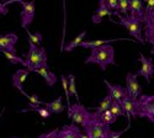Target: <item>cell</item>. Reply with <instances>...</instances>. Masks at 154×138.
<instances>
[{
	"instance_id": "cell-32",
	"label": "cell",
	"mask_w": 154,
	"mask_h": 138,
	"mask_svg": "<svg viewBox=\"0 0 154 138\" xmlns=\"http://www.w3.org/2000/svg\"><path fill=\"white\" fill-rule=\"evenodd\" d=\"M26 111H36L38 112L43 118H48L51 116V112L46 109V107H40V106H37V107H33V109H29V110H22V112H26Z\"/></svg>"
},
{
	"instance_id": "cell-14",
	"label": "cell",
	"mask_w": 154,
	"mask_h": 138,
	"mask_svg": "<svg viewBox=\"0 0 154 138\" xmlns=\"http://www.w3.org/2000/svg\"><path fill=\"white\" fill-rule=\"evenodd\" d=\"M83 131L79 128L78 124H67L63 128L58 130L57 132V138H80Z\"/></svg>"
},
{
	"instance_id": "cell-27",
	"label": "cell",
	"mask_w": 154,
	"mask_h": 138,
	"mask_svg": "<svg viewBox=\"0 0 154 138\" xmlns=\"http://www.w3.org/2000/svg\"><path fill=\"white\" fill-rule=\"evenodd\" d=\"M26 32H27V40H29V42L40 47L41 43H42V35L38 32V31L35 32V33H31L29 29H26Z\"/></svg>"
},
{
	"instance_id": "cell-23",
	"label": "cell",
	"mask_w": 154,
	"mask_h": 138,
	"mask_svg": "<svg viewBox=\"0 0 154 138\" xmlns=\"http://www.w3.org/2000/svg\"><path fill=\"white\" fill-rule=\"evenodd\" d=\"M115 41H119V40H94V41H83L80 43V47L83 48H94V47H97V46H101V44H106V43H111V42H115Z\"/></svg>"
},
{
	"instance_id": "cell-21",
	"label": "cell",
	"mask_w": 154,
	"mask_h": 138,
	"mask_svg": "<svg viewBox=\"0 0 154 138\" xmlns=\"http://www.w3.org/2000/svg\"><path fill=\"white\" fill-rule=\"evenodd\" d=\"M0 52H2L6 59L10 62V64H21V66H26V62H25V59H22L21 57H19L16 53H11L9 51H6V49H2L0 48Z\"/></svg>"
},
{
	"instance_id": "cell-22",
	"label": "cell",
	"mask_w": 154,
	"mask_h": 138,
	"mask_svg": "<svg viewBox=\"0 0 154 138\" xmlns=\"http://www.w3.org/2000/svg\"><path fill=\"white\" fill-rule=\"evenodd\" d=\"M112 100H113V99L111 97V95L107 94V95L105 96V99H102V100H101V103L99 104V106H96V107H91V109L94 110V112H96V114L99 115V114H101V112H104V111H106V110L110 109Z\"/></svg>"
},
{
	"instance_id": "cell-35",
	"label": "cell",
	"mask_w": 154,
	"mask_h": 138,
	"mask_svg": "<svg viewBox=\"0 0 154 138\" xmlns=\"http://www.w3.org/2000/svg\"><path fill=\"white\" fill-rule=\"evenodd\" d=\"M106 3V5L111 9V10H115L117 11V0H104Z\"/></svg>"
},
{
	"instance_id": "cell-17",
	"label": "cell",
	"mask_w": 154,
	"mask_h": 138,
	"mask_svg": "<svg viewBox=\"0 0 154 138\" xmlns=\"http://www.w3.org/2000/svg\"><path fill=\"white\" fill-rule=\"evenodd\" d=\"M105 85L107 86V90H109V94L111 95V97L113 100H117V101H121L122 99L127 97V91H126V87L121 86V85H113V84H110L106 79L104 80Z\"/></svg>"
},
{
	"instance_id": "cell-8",
	"label": "cell",
	"mask_w": 154,
	"mask_h": 138,
	"mask_svg": "<svg viewBox=\"0 0 154 138\" xmlns=\"http://www.w3.org/2000/svg\"><path fill=\"white\" fill-rule=\"evenodd\" d=\"M144 25V42H148L152 46V54H154V10L146 11L143 17Z\"/></svg>"
},
{
	"instance_id": "cell-2",
	"label": "cell",
	"mask_w": 154,
	"mask_h": 138,
	"mask_svg": "<svg viewBox=\"0 0 154 138\" xmlns=\"http://www.w3.org/2000/svg\"><path fill=\"white\" fill-rule=\"evenodd\" d=\"M25 62H26L25 68H27L30 72H33L42 66H48V57L45 47H38L29 42V52L26 54Z\"/></svg>"
},
{
	"instance_id": "cell-9",
	"label": "cell",
	"mask_w": 154,
	"mask_h": 138,
	"mask_svg": "<svg viewBox=\"0 0 154 138\" xmlns=\"http://www.w3.org/2000/svg\"><path fill=\"white\" fill-rule=\"evenodd\" d=\"M138 77L136 73H128L126 75V91L128 97L132 99H138L142 95V86L138 83Z\"/></svg>"
},
{
	"instance_id": "cell-1",
	"label": "cell",
	"mask_w": 154,
	"mask_h": 138,
	"mask_svg": "<svg viewBox=\"0 0 154 138\" xmlns=\"http://www.w3.org/2000/svg\"><path fill=\"white\" fill-rule=\"evenodd\" d=\"M85 63L97 64L101 68V70H104V72L106 70L109 64L116 66L113 47L111 46V43H106V44H101V46L91 48V53L85 59Z\"/></svg>"
},
{
	"instance_id": "cell-37",
	"label": "cell",
	"mask_w": 154,
	"mask_h": 138,
	"mask_svg": "<svg viewBox=\"0 0 154 138\" xmlns=\"http://www.w3.org/2000/svg\"><path fill=\"white\" fill-rule=\"evenodd\" d=\"M23 2H27V0H5V2H3V3H4L5 6H8V5H10V4H16V3L21 4V3H23Z\"/></svg>"
},
{
	"instance_id": "cell-15",
	"label": "cell",
	"mask_w": 154,
	"mask_h": 138,
	"mask_svg": "<svg viewBox=\"0 0 154 138\" xmlns=\"http://www.w3.org/2000/svg\"><path fill=\"white\" fill-rule=\"evenodd\" d=\"M113 12H115V11H112V10L106 5V3L104 2V0H99V8L95 10L91 20H93L94 23H100L105 16H112Z\"/></svg>"
},
{
	"instance_id": "cell-29",
	"label": "cell",
	"mask_w": 154,
	"mask_h": 138,
	"mask_svg": "<svg viewBox=\"0 0 154 138\" xmlns=\"http://www.w3.org/2000/svg\"><path fill=\"white\" fill-rule=\"evenodd\" d=\"M60 80H62V85H63V89H64V93H66V97H67V105H68V111L70 109V95H69V87H68V78L66 75H60Z\"/></svg>"
},
{
	"instance_id": "cell-39",
	"label": "cell",
	"mask_w": 154,
	"mask_h": 138,
	"mask_svg": "<svg viewBox=\"0 0 154 138\" xmlns=\"http://www.w3.org/2000/svg\"><path fill=\"white\" fill-rule=\"evenodd\" d=\"M80 138H89V137H88V134H86V133H82Z\"/></svg>"
},
{
	"instance_id": "cell-19",
	"label": "cell",
	"mask_w": 154,
	"mask_h": 138,
	"mask_svg": "<svg viewBox=\"0 0 154 138\" xmlns=\"http://www.w3.org/2000/svg\"><path fill=\"white\" fill-rule=\"evenodd\" d=\"M45 107L51 112V114H62L64 111V104H63V99L59 96L56 100L51 103H45Z\"/></svg>"
},
{
	"instance_id": "cell-28",
	"label": "cell",
	"mask_w": 154,
	"mask_h": 138,
	"mask_svg": "<svg viewBox=\"0 0 154 138\" xmlns=\"http://www.w3.org/2000/svg\"><path fill=\"white\" fill-rule=\"evenodd\" d=\"M62 3H63V36H62L60 51H63V48H64V41H66V29H67V3H66V0H62Z\"/></svg>"
},
{
	"instance_id": "cell-24",
	"label": "cell",
	"mask_w": 154,
	"mask_h": 138,
	"mask_svg": "<svg viewBox=\"0 0 154 138\" xmlns=\"http://www.w3.org/2000/svg\"><path fill=\"white\" fill-rule=\"evenodd\" d=\"M110 111H111L116 117H119V116H126V112H125V110H123L121 103L117 101V100H112L111 106H110Z\"/></svg>"
},
{
	"instance_id": "cell-34",
	"label": "cell",
	"mask_w": 154,
	"mask_h": 138,
	"mask_svg": "<svg viewBox=\"0 0 154 138\" xmlns=\"http://www.w3.org/2000/svg\"><path fill=\"white\" fill-rule=\"evenodd\" d=\"M57 132H58V130H53L51 132H47V133L38 136V138H57Z\"/></svg>"
},
{
	"instance_id": "cell-41",
	"label": "cell",
	"mask_w": 154,
	"mask_h": 138,
	"mask_svg": "<svg viewBox=\"0 0 154 138\" xmlns=\"http://www.w3.org/2000/svg\"><path fill=\"white\" fill-rule=\"evenodd\" d=\"M3 2H5V0H3Z\"/></svg>"
},
{
	"instance_id": "cell-5",
	"label": "cell",
	"mask_w": 154,
	"mask_h": 138,
	"mask_svg": "<svg viewBox=\"0 0 154 138\" xmlns=\"http://www.w3.org/2000/svg\"><path fill=\"white\" fill-rule=\"evenodd\" d=\"M137 117L148 118L154 123V95H140L137 99Z\"/></svg>"
},
{
	"instance_id": "cell-38",
	"label": "cell",
	"mask_w": 154,
	"mask_h": 138,
	"mask_svg": "<svg viewBox=\"0 0 154 138\" xmlns=\"http://www.w3.org/2000/svg\"><path fill=\"white\" fill-rule=\"evenodd\" d=\"M8 12H9L8 6H5L3 2H0V15H6Z\"/></svg>"
},
{
	"instance_id": "cell-11",
	"label": "cell",
	"mask_w": 154,
	"mask_h": 138,
	"mask_svg": "<svg viewBox=\"0 0 154 138\" xmlns=\"http://www.w3.org/2000/svg\"><path fill=\"white\" fill-rule=\"evenodd\" d=\"M29 74H30V70L27 68H25V69H17L14 74L11 75L12 85H14L22 95H26V93H25V90H23V83H25V80H26V78L29 77Z\"/></svg>"
},
{
	"instance_id": "cell-30",
	"label": "cell",
	"mask_w": 154,
	"mask_h": 138,
	"mask_svg": "<svg viewBox=\"0 0 154 138\" xmlns=\"http://www.w3.org/2000/svg\"><path fill=\"white\" fill-rule=\"evenodd\" d=\"M27 99H29V106H30V109H33V107H37V106H40L41 104H45L43 101H41L40 100V97H38L36 94H33V95H25Z\"/></svg>"
},
{
	"instance_id": "cell-31",
	"label": "cell",
	"mask_w": 154,
	"mask_h": 138,
	"mask_svg": "<svg viewBox=\"0 0 154 138\" xmlns=\"http://www.w3.org/2000/svg\"><path fill=\"white\" fill-rule=\"evenodd\" d=\"M117 11H120L122 15H128V11H130L128 0H117Z\"/></svg>"
},
{
	"instance_id": "cell-3",
	"label": "cell",
	"mask_w": 154,
	"mask_h": 138,
	"mask_svg": "<svg viewBox=\"0 0 154 138\" xmlns=\"http://www.w3.org/2000/svg\"><path fill=\"white\" fill-rule=\"evenodd\" d=\"M83 130L89 138H109V133L111 131L110 124L102 122L99 118V115L94 111L91 112V116L85 123Z\"/></svg>"
},
{
	"instance_id": "cell-20",
	"label": "cell",
	"mask_w": 154,
	"mask_h": 138,
	"mask_svg": "<svg viewBox=\"0 0 154 138\" xmlns=\"http://www.w3.org/2000/svg\"><path fill=\"white\" fill-rule=\"evenodd\" d=\"M85 36H86V31L80 32L78 36L75 37V38H73L72 41H69L67 44H64L63 51H66V52H72L74 48H76V47H79V46H80V43H82V42L84 41V38H85Z\"/></svg>"
},
{
	"instance_id": "cell-18",
	"label": "cell",
	"mask_w": 154,
	"mask_h": 138,
	"mask_svg": "<svg viewBox=\"0 0 154 138\" xmlns=\"http://www.w3.org/2000/svg\"><path fill=\"white\" fill-rule=\"evenodd\" d=\"M33 72L37 73L38 75H40V77H42L48 86H53V85L58 81L56 74H54L53 72L49 70V67H48V66H42V67H40V68L35 69Z\"/></svg>"
},
{
	"instance_id": "cell-10",
	"label": "cell",
	"mask_w": 154,
	"mask_h": 138,
	"mask_svg": "<svg viewBox=\"0 0 154 138\" xmlns=\"http://www.w3.org/2000/svg\"><path fill=\"white\" fill-rule=\"evenodd\" d=\"M139 62H140V64H142V67H140V69L136 73V75H137V77H143L147 80V83L149 84L150 78L154 75L153 60L150 58L144 57L142 53H139Z\"/></svg>"
},
{
	"instance_id": "cell-26",
	"label": "cell",
	"mask_w": 154,
	"mask_h": 138,
	"mask_svg": "<svg viewBox=\"0 0 154 138\" xmlns=\"http://www.w3.org/2000/svg\"><path fill=\"white\" fill-rule=\"evenodd\" d=\"M68 87H69V95H73L76 99V103H79V95L76 91V85H75V77L73 74L68 75Z\"/></svg>"
},
{
	"instance_id": "cell-33",
	"label": "cell",
	"mask_w": 154,
	"mask_h": 138,
	"mask_svg": "<svg viewBox=\"0 0 154 138\" xmlns=\"http://www.w3.org/2000/svg\"><path fill=\"white\" fill-rule=\"evenodd\" d=\"M128 128H130V123H128V126L125 128V130H122V131H110V133H109V138H122L121 136L126 132V131H128Z\"/></svg>"
},
{
	"instance_id": "cell-13",
	"label": "cell",
	"mask_w": 154,
	"mask_h": 138,
	"mask_svg": "<svg viewBox=\"0 0 154 138\" xmlns=\"http://www.w3.org/2000/svg\"><path fill=\"white\" fill-rule=\"evenodd\" d=\"M121 105L126 112V117L128 118V123L131 122V116L137 117V110H138V103L137 99H132V97H125L121 100Z\"/></svg>"
},
{
	"instance_id": "cell-6",
	"label": "cell",
	"mask_w": 154,
	"mask_h": 138,
	"mask_svg": "<svg viewBox=\"0 0 154 138\" xmlns=\"http://www.w3.org/2000/svg\"><path fill=\"white\" fill-rule=\"evenodd\" d=\"M91 112L89 111L84 105H82L80 103H75L70 105V109L68 111V117L72 118L73 123L78 124L82 128L85 126V123L88 122V120L90 118Z\"/></svg>"
},
{
	"instance_id": "cell-25",
	"label": "cell",
	"mask_w": 154,
	"mask_h": 138,
	"mask_svg": "<svg viewBox=\"0 0 154 138\" xmlns=\"http://www.w3.org/2000/svg\"><path fill=\"white\" fill-rule=\"evenodd\" d=\"M99 118L104 122V123H106V124H112V123H115L116 122V116H115L112 112L110 111V109L109 110H106V111H104V112H101V114H99Z\"/></svg>"
},
{
	"instance_id": "cell-16",
	"label": "cell",
	"mask_w": 154,
	"mask_h": 138,
	"mask_svg": "<svg viewBox=\"0 0 154 138\" xmlns=\"http://www.w3.org/2000/svg\"><path fill=\"white\" fill-rule=\"evenodd\" d=\"M128 5H130V14L133 15L134 17H138L139 20H142L144 17L146 12V5L143 0H128Z\"/></svg>"
},
{
	"instance_id": "cell-12",
	"label": "cell",
	"mask_w": 154,
	"mask_h": 138,
	"mask_svg": "<svg viewBox=\"0 0 154 138\" xmlns=\"http://www.w3.org/2000/svg\"><path fill=\"white\" fill-rule=\"evenodd\" d=\"M17 35L15 33H4L0 35V48L6 49L11 53H16V43H17Z\"/></svg>"
},
{
	"instance_id": "cell-4",
	"label": "cell",
	"mask_w": 154,
	"mask_h": 138,
	"mask_svg": "<svg viewBox=\"0 0 154 138\" xmlns=\"http://www.w3.org/2000/svg\"><path fill=\"white\" fill-rule=\"evenodd\" d=\"M113 15L119 16V23L122 25V26L128 31L131 36H133L136 40H138L140 43H144V38L142 36V30H143V22L142 20H139L138 17H134L133 15H120L119 11H115Z\"/></svg>"
},
{
	"instance_id": "cell-40",
	"label": "cell",
	"mask_w": 154,
	"mask_h": 138,
	"mask_svg": "<svg viewBox=\"0 0 154 138\" xmlns=\"http://www.w3.org/2000/svg\"><path fill=\"white\" fill-rule=\"evenodd\" d=\"M12 138H17V137H12Z\"/></svg>"
},
{
	"instance_id": "cell-36",
	"label": "cell",
	"mask_w": 154,
	"mask_h": 138,
	"mask_svg": "<svg viewBox=\"0 0 154 138\" xmlns=\"http://www.w3.org/2000/svg\"><path fill=\"white\" fill-rule=\"evenodd\" d=\"M146 4V11H153L154 10V0H143Z\"/></svg>"
},
{
	"instance_id": "cell-7",
	"label": "cell",
	"mask_w": 154,
	"mask_h": 138,
	"mask_svg": "<svg viewBox=\"0 0 154 138\" xmlns=\"http://www.w3.org/2000/svg\"><path fill=\"white\" fill-rule=\"evenodd\" d=\"M22 10L20 12V17H21V27L22 29H29L31 26V23L33 22L35 19V11H36V6H35V0H27V2L21 3Z\"/></svg>"
}]
</instances>
